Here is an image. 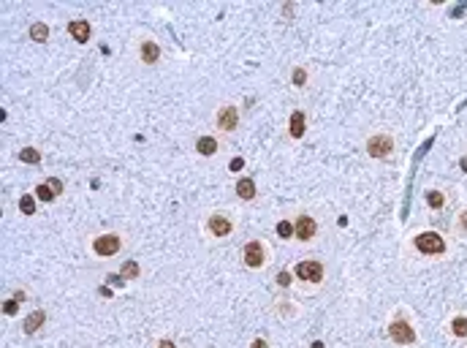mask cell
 <instances>
[{"label":"cell","mask_w":467,"mask_h":348,"mask_svg":"<svg viewBox=\"0 0 467 348\" xmlns=\"http://www.w3.org/2000/svg\"><path fill=\"white\" fill-rule=\"evenodd\" d=\"M41 324H44V310L30 313V316H28V321H25V332H28V334H33V332H36Z\"/></svg>","instance_id":"15"},{"label":"cell","mask_w":467,"mask_h":348,"mask_svg":"<svg viewBox=\"0 0 467 348\" xmlns=\"http://www.w3.org/2000/svg\"><path fill=\"white\" fill-rule=\"evenodd\" d=\"M459 166H462V169L467 171V158H462V160H459Z\"/></svg>","instance_id":"31"},{"label":"cell","mask_w":467,"mask_h":348,"mask_svg":"<svg viewBox=\"0 0 467 348\" xmlns=\"http://www.w3.org/2000/svg\"><path fill=\"white\" fill-rule=\"evenodd\" d=\"M68 33H71V38H76V44H87L90 41V22H84V19H73V22L68 25Z\"/></svg>","instance_id":"10"},{"label":"cell","mask_w":467,"mask_h":348,"mask_svg":"<svg viewBox=\"0 0 467 348\" xmlns=\"http://www.w3.org/2000/svg\"><path fill=\"white\" fill-rule=\"evenodd\" d=\"M158 348H177V345L171 343V340H161V343H158Z\"/></svg>","instance_id":"30"},{"label":"cell","mask_w":467,"mask_h":348,"mask_svg":"<svg viewBox=\"0 0 467 348\" xmlns=\"http://www.w3.org/2000/svg\"><path fill=\"white\" fill-rule=\"evenodd\" d=\"M451 332L456 334V337H467V318L464 316H456L451 321Z\"/></svg>","instance_id":"17"},{"label":"cell","mask_w":467,"mask_h":348,"mask_svg":"<svg viewBox=\"0 0 467 348\" xmlns=\"http://www.w3.org/2000/svg\"><path fill=\"white\" fill-rule=\"evenodd\" d=\"M277 283L283 286V289H288V286H291V272H280V275H277Z\"/></svg>","instance_id":"25"},{"label":"cell","mask_w":467,"mask_h":348,"mask_svg":"<svg viewBox=\"0 0 467 348\" xmlns=\"http://www.w3.org/2000/svg\"><path fill=\"white\" fill-rule=\"evenodd\" d=\"M277 234H280V237H293V223H288V220L277 223Z\"/></svg>","instance_id":"23"},{"label":"cell","mask_w":467,"mask_h":348,"mask_svg":"<svg viewBox=\"0 0 467 348\" xmlns=\"http://www.w3.org/2000/svg\"><path fill=\"white\" fill-rule=\"evenodd\" d=\"M46 183H49V188L55 191L57 196H60V193H63V183H60V180H55V177H52V180H46Z\"/></svg>","instance_id":"26"},{"label":"cell","mask_w":467,"mask_h":348,"mask_svg":"<svg viewBox=\"0 0 467 348\" xmlns=\"http://www.w3.org/2000/svg\"><path fill=\"white\" fill-rule=\"evenodd\" d=\"M19 210H22L25 215H33V212H36V199H33V196H22V199H19Z\"/></svg>","instance_id":"21"},{"label":"cell","mask_w":467,"mask_h":348,"mask_svg":"<svg viewBox=\"0 0 467 348\" xmlns=\"http://www.w3.org/2000/svg\"><path fill=\"white\" fill-rule=\"evenodd\" d=\"M19 310V305H17V299H9V302L3 305V313L6 316H14V313Z\"/></svg>","instance_id":"24"},{"label":"cell","mask_w":467,"mask_h":348,"mask_svg":"<svg viewBox=\"0 0 467 348\" xmlns=\"http://www.w3.org/2000/svg\"><path fill=\"white\" fill-rule=\"evenodd\" d=\"M459 218H462V220H459V231H467V212H464V215H459Z\"/></svg>","instance_id":"29"},{"label":"cell","mask_w":467,"mask_h":348,"mask_svg":"<svg viewBox=\"0 0 467 348\" xmlns=\"http://www.w3.org/2000/svg\"><path fill=\"white\" fill-rule=\"evenodd\" d=\"M133 275H139V267H136V261H128V264L123 267V272H120V280H123V278H133Z\"/></svg>","instance_id":"22"},{"label":"cell","mask_w":467,"mask_h":348,"mask_svg":"<svg viewBox=\"0 0 467 348\" xmlns=\"http://www.w3.org/2000/svg\"><path fill=\"white\" fill-rule=\"evenodd\" d=\"M288 133L293 139H302L304 136V115L302 112H293L291 120H288Z\"/></svg>","instance_id":"13"},{"label":"cell","mask_w":467,"mask_h":348,"mask_svg":"<svg viewBox=\"0 0 467 348\" xmlns=\"http://www.w3.org/2000/svg\"><path fill=\"white\" fill-rule=\"evenodd\" d=\"M237 125H239L237 106H220V109H217V128L225 131V133H231V131H237Z\"/></svg>","instance_id":"7"},{"label":"cell","mask_w":467,"mask_h":348,"mask_svg":"<svg viewBox=\"0 0 467 348\" xmlns=\"http://www.w3.org/2000/svg\"><path fill=\"white\" fill-rule=\"evenodd\" d=\"M315 231H318V226L310 215H299L296 223H293V234H296L299 242H310V239L315 237Z\"/></svg>","instance_id":"8"},{"label":"cell","mask_w":467,"mask_h":348,"mask_svg":"<svg viewBox=\"0 0 467 348\" xmlns=\"http://www.w3.org/2000/svg\"><path fill=\"white\" fill-rule=\"evenodd\" d=\"M242 261L250 267V270H261L264 261H266V247H264V242H258V239H250V242L245 245V250H242Z\"/></svg>","instance_id":"3"},{"label":"cell","mask_w":467,"mask_h":348,"mask_svg":"<svg viewBox=\"0 0 467 348\" xmlns=\"http://www.w3.org/2000/svg\"><path fill=\"white\" fill-rule=\"evenodd\" d=\"M30 38H33V41H38V44H44L46 38H49V28H46L44 22H36L30 28Z\"/></svg>","instance_id":"16"},{"label":"cell","mask_w":467,"mask_h":348,"mask_svg":"<svg viewBox=\"0 0 467 348\" xmlns=\"http://www.w3.org/2000/svg\"><path fill=\"white\" fill-rule=\"evenodd\" d=\"M206 229H209L212 237H228L234 231V223H231V218L215 212V215H209V220H206Z\"/></svg>","instance_id":"9"},{"label":"cell","mask_w":467,"mask_h":348,"mask_svg":"<svg viewBox=\"0 0 467 348\" xmlns=\"http://www.w3.org/2000/svg\"><path fill=\"white\" fill-rule=\"evenodd\" d=\"M304 79H307L304 68H296V71H293V82H296V84H304Z\"/></svg>","instance_id":"27"},{"label":"cell","mask_w":467,"mask_h":348,"mask_svg":"<svg viewBox=\"0 0 467 348\" xmlns=\"http://www.w3.org/2000/svg\"><path fill=\"white\" fill-rule=\"evenodd\" d=\"M19 158H22L25 163H38V160H41V152L33 150V147H25V150L19 152Z\"/></svg>","instance_id":"19"},{"label":"cell","mask_w":467,"mask_h":348,"mask_svg":"<svg viewBox=\"0 0 467 348\" xmlns=\"http://www.w3.org/2000/svg\"><path fill=\"white\" fill-rule=\"evenodd\" d=\"M391 150H394V142H391V136H386V133H378V136H372L370 142H367V152H370L372 158H386Z\"/></svg>","instance_id":"6"},{"label":"cell","mask_w":467,"mask_h":348,"mask_svg":"<svg viewBox=\"0 0 467 348\" xmlns=\"http://www.w3.org/2000/svg\"><path fill=\"white\" fill-rule=\"evenodd\" d=\"M158 57H161V46H158L155 41H144L142 44V60L147 65H152V63H158Z\"/></svg>","instance_id":"12"},{"label":"cell","mask_w":467,"mask_h":348,"mask_svg":"<svg viewBox=\"0 0 467 348\" xmlns=\"http://www.w3.org/2000/svg\"><path fill=\"white\" fill-rule=\"evenodd\" d=\"M296 278L304 280V283H321V280H323V267H321V261H315V258L299 261V264H296Z\"/></svg>","instance_id":"2"},{"label":"cell","mask_w":467,"mask_h":348,"mask_svg":"<svg viewBox=\"0 0 467 348\" xmlns=\"http://www.w3.org/2000/svg\"><path fill=\"white\" fill-rule=\"evenodd\" d=\"M36 196L41 199V202H52V199H55L57 193L49 188V183H44V185H38V188H36Z\"/></svg>","instance_id":"20"},{"label":"cell","mask_w":467,"mask_h":348,"mask_svg":"<svg viewBox=\"0 0 467 348\" xmlns=\"http://www.w3.org/2000/svg\"><path fill=\"white\" fill-rule=\"evenodd\" d=\"M120 247H123V239H120L117 234H103V237H98L95 242H92V250H95L98 256H114Z\"/></svg>","instance_id":"5"},{"label":"cell","mask_w":467,"mask_h":348,"mask_svg":"<svg viewBox=\"0 0 467 348\" xmlns=\"http://www.w3.org/2000/svg\"><path fill=\"white\" fill-rule=\"evenodd\" d=\"M389 334H391V340L399 343V345H410L413 340H416V332H413V326L408 324V321H391Z\"/></svg>","instance_id":"4"},{"label":"cell","mask_w":467,"mask_h":348,"mask_svg":"<svg viewBox=\"0 0 467 348\" xmlns=\"http://www.w3.org/2000/svg\"><path fill=\"white\" fill-rule=\"evenodd\" d=\"M426 204H429L432 210H440V207L445 204L443 193H440V191H429V193H426Z\"/></svg>","instance_id":"18"},{"label":"cell","mask_w":467,"mask_h":348,"mask_svg":"<svg viewBox=\"0 0 467 348\" xmlns=\"http://www.w3.org/2000/svg\"><path fill=\"white\" fill-rule=\"evenodd\" d=\"M196 150H198V155H206V158H209V155H215V152H217V142H215L212 136H201V139L196 142Z\"/></svg>","instance_id":"14"},{"label":"cell","mask_w":467,"mask_h":348,"mask_svg":"<svg viewBox=\"0 0 467 348\" xmlns=\"http://www.w3.org/2000/svg\"><path fill=\"white\" fill-rule=\"evenodd\" d=\"M310 348H323V343H312Z\"/></svg>","instance_id":"32"},{"label":"cell","mask_w":467,"mask_h":348,"mask_svg":"<svg viewBox=\"0 0 467 348\" xmlns=\"http://www.w3.org/2000/svg\"><path fill=\"white\" fill-rule=\"evenodd\" d=\"M237 196L242 199V202H250V199H256V183H253L250 177H242L237 183Z\"/></svg>","instance_id":"11"},{"label":"cell","mask_w":467,"mask_h":348,"mask_svg":"<svg viewBox=\"0 0 467 348\" xmlns=\"http://www.w3.org/2000/svg\"><path fill=\"white\" fill-rule=\"evenodd\" d=\"M416 247L426 256H440V253H445V239L435 231H424L416 237Z\"/></svg>","instance_id":"1"},{"label":"cell","mask_w":467,"mask_h":348,"mask_svg":"<svg viewBox=\"0 0 467 348\" xmlns=\"http://www.w3.org/2000/svg\"><path fill=\"white\" fill-rule=\"evenodd\" d=\"M250 348H266V340H261V337H256L253 340V345Z\"/></svg>","instance_id":"28"}]
</instances>
